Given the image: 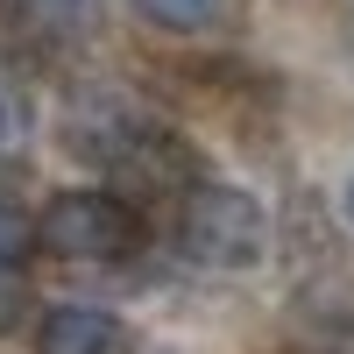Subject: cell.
<instances>
[{
    "mask_svg": "<svg viewBox=\"0 0 354 354\" xmlns=\"http://www.w3.org/2000/svg\"><path fill=\"white\" fill-rule=\"evenodd\" d=\"M185 248L205 262V270H255L262 255H270V213L241 192V185H192L185 192Z\"/></svg>",
    "mask_w": 354,
    "mask_h": 354,
    "instance_id": "6da1fadb",
    "label": "cell"
},
{
    "mask_svg": "<svg viewBox=\"0 0 354 354\" xmlns=\"http://www.w3.org/2000/svg\"><path fill=\"white\" fill-rule=\"evenodd\" d=\"M36 241L50 255H64V262H121L142 241V220H135V205H121L113 192L78 185V192H57L36 213Z\"/></svg>",
    "mask_w": 354,
    "mask_h": 354,
    "instance_id": "7a4b0ae2",
    "label": "cell"
},
{
    "mask_svg": "<svg viewBox=\"0 0 354 354\" xmlns=\"http://www.w3.org/2000/svg\"><path fill=\"white\" fill-rule=\"evenodd\" d=\"M64 135H71V149L85 156V163H121V156H135V142L149 135V121L128 106V100H113V93H78L71 100V113H64Z\"/></svg>",
    "mask_w": 354,
    "mask_h": 354,
    "instance_id": "3957f363",
    "label": "cell"
},
{
    "mask_svg": "<svg viewBox=\"0 0 354 354\" xmlns=\"http://www.w3.org/2000/svg\"><path fill=\"white\" fill-rule=\"evenodd\" d=\"M36 354H135V326L100 305H57L36 319Z\"/></svg>",
    "mask_w": 354,
    "mask_h": 354,
    "instance_id": "277c9868",
    "label": "cell"
},
{
    "mask_svg": "<svg viewBox=\"0 0 354 354\" xmlns=\"http://www.w3.org/2000/svg\"><path fill=\"white\" fill-rule=\"evenodd\" d=\"M128 8L149 21V28H163V36H198V28L220 21L227 0H128Z\"/></svg>",
    "mask_w": 354,
    "mask_h": 354,
    "instance_id": "5b68a950",
    "label": "cell"
},
{
    "mask_svg": "<svg viewBox=\"0 0 354 354\" xmlns=\"http://www.w3.org/2000/svg\"><path fill=\"white\" fill-rule=\"evenodd\" d=\"M28 248H36V213H21L15 198H0V270H21Z\"/></svg>",
    "mask_w": 354,
    "mask_h": 354,
    "instance_id": "8992f818",
    "label": "cell"
},
{
    "mask_svg": "<svg viewBox=\"0 0 354 354\" xmlns=\"http://www.w3.org/2000/svg\"><path fill=\"white\" fill-rule=\"evenodd\" d=\"M21 142H28V100L15 93L8 78H0V156H8V149H21Z\"/></svg>",
    "mask_w": 354,
    "mask_h": 354,
    "instance_id": "52a82bcc",
    "label": "cell"
},
{
    "mask_svg": "<svg viewBox=\"0 0 354 354\" xmlns=\"http://www.w3.org/2000/svg\"><path fill=\"white\" fill-rule=\"evenodd\" d=\"M28 312V290H21V270H0V333H15Z\"/></svg>",
    "mask_w": 354,
    "mask_h": 354,
    "instance_id": "ba28073f",
    "label": "cell"
},
{
    "mask_svg": "<svg viewBox=\"0 0 354 354\" xmlns=\"http://www.w3.org/2000/svg\"><path fill=\"white\" fill-rule=\"evenodd\" d=\"M28 8H36V15H78L85 0H28Z\"/></svg>",
    "mask_w": 354,
    "mask_h": 354,
    "instance_id": "9c48e42d",
    "label": "cell"
},
{
    "mask_svg": "<svg viewBox=\"0 0 354 354\" xmlns=\"http://www.w3.org/2000/svg\"><path fill=\"white\" fill-rule=\"evenodd\" d=\"M340 205H347V220H354V177H347V198H340Z\"/></svg>",
    "mask_w": 354,
    "mask_h": 354,
    "instance_id": "30bf717a",
    "label": "cell"
}]
</instances>
